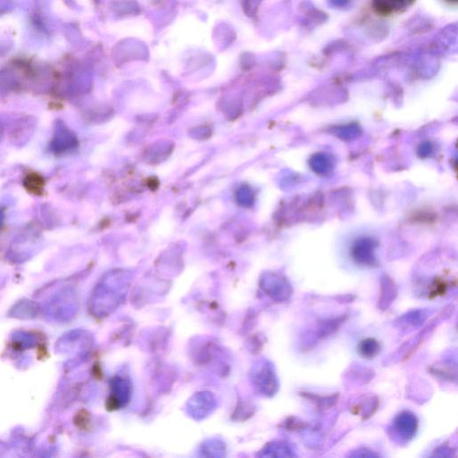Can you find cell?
Returning <instances> with one entry per match:
<instances>
[{
	"label": "cell",
	"instance_id": "obj_1",
	"mask_svg": "<svg viewBox=\"0 0 458 458\" xmlns=\"http://www.w3.org/2000/svg\"><path fill=\"white\" fill-rule=\"evenodd\" d=\"M251 379L257 392L264 397H273L279 391V382L276 371L273 363L267 360H261L253 365Z\"/></svg>",
	"mask_w": 458,
	"mask_h": 458
},
{
	"label": "cell",
	"instance_id": "obj_2",
	"mask_svg": "<svg viewBox=\"0 0 458 458\" xmlns=\"http://www.w3.org/2000/svg\"><path fill=\"white\" fill-rule=\"evenodd\" d=\"M78 146V138L72 130L61 119L56 122L54 134L50 141V150L56 155H62Z\"/></svg>",
	"mask_w": 458,
	"mask_h": 458
},
{
	"label": "cell",
	"instance_id": "obj_3",
	"mask_svg": "<svg viewBox=\"0 0 458 458\" xmlns=\"http://www.w3.org/2000/svg\"><path fill=\"white\" fill-rule=\"evenodd\" d=\"M261 288L266 295L277 303H285L290 299L293 293L292 286L284 277L271 275L262 279Z\"/></svg>",
	"mask_w": 458,
	"mask_h": 458
},
{
	"label": "cell",
	"instance_id": "obj_4",
	"mask_svg": "<svg viewBox=\"0 0 458 458\" xmlns=\"http://www.w3.org/2000/svg\"><path fill=\"white\" fill-rule=\"evenodd\" d=\"M418 424V419L415 413L404 411L396 416L393 421V435L400 442H409L417 433Z\"/></svg>",
	"mask_w": 458,
	"mask_h": 458
},
{
	"label": "cell",
	"instance_id": "obj_5",
	"mask_svg": "<svg viewBox=\"0 0 458 458\" xmlns=\"http://www.w3.org/2000/svg\"><path fill=\"white\" fill-rule=\"evenodd\" d=\"M214 407V400L209 393H198L189 401V413L196 419L205 417Z\"/></svg>",
	"mask_w": 458,
	"mask_h": 458
},
{
	"label": "cell",
	"instance_id": "obj_6",
	"mask_svg": "<svg viewBox=\"0 0 458 458\" xmlns=\"http://www.w3.org/2000/svg\"><path fill=\"white\" fill-rule=\"evenodd\" d=\"M398 290L392 279L385 276L381 279L380 297L377 307L380 311H387L397 298Z\"/></svg>",
	"mask_w": 458,
	"mask_h": 458
},
{
	"label": "cell",
	"instance_id": "obj_7",
	"mask_svg": "<svg viewBox=\"0 0 458 458\" xmlns=\"http://www.w3.org/2000/svg\"><path fill=\"white\" fill-rule=\"evenodd\" d=\"M415 0H372L375 10L383 16H391L406 10Z\"/></svg>",
	"mask_w": 458,
	"mask_h": 458
},
{
	"label": "cell",
	"instance_id": "obj_8",
	"mask_svg": "<svg viewBox=\"0 0 458 458\" xmlns=\"http://www.w3.org/2000/svg\"><path fill=\"white\" fill-rule=\"evenodd\" d=\"M429 317V311L428 310H413L406 313L398 318L397 324L402 329H411V328H417L424 324V322Z\"/></svg>",
	"mask_w": 458,
	"mask_h": 458
},
{
	"label": "cell",
	"instance_id": "obj_9",
	"mask_svg": "<svg viewBox=\"0 0 458 458\" xmlns=\"http://www.w3.org/2000/svg\"><path fill=\"white\" fill-rule=\"evenodd\" d=\"M261 457H293L295 456L294 450L288 442H277L268 443L260 454Z\"/></svg>",
	"mask_w": 458,
	"mask_h": 458
},
{
	"label": "cell",
	"instance_id": "obj_10",
	"mask_svg": "<svg viewBox=\"0 0 458 458\" xmlns=\"http://www.w3.org/2000/svg\"><path fill=\"white\" fill-rule=\"evenodd\" d=\"M299 395L301 397L311 401L320 410L329 409L330 407L335 406L338 403L339 397V393L332 396H320L310 392H300Z\"/></svg>",
	"mask_w": 458,
	"mask_h": 458
},
{
	"label": "cell",
	"instance_id": "obj_11",
	"mask_svg": "<svg viewBox=\"0 0 458 458\" xmlns=\"http://www.w3.org/2000/svg\"><path fill=\"white\" fill-rule=\"evenodd\" d=\"M345 319H347V316L345 315L341 316V317L328 319V320L321 321L317 329V338L321 341V339L329 338L330 336L333 335L334 333L338 332Z\"/></svg>",
	"mask_w": 458,
	"mask_h": 458
},
{
	"label": "cell",
	"instance_id": "obj_12",
	"mask_svg": "<svg viewBox=\"0 0 458 458\" xmlns=\"http://www.w3.org/2000/svg\"><path fill=\"white\" fill-rule=\"evenodd\" d=\"M357 350L363 358L371 360L380 353L381 345L376 339L368 338L359 343Z\"/></svg>",
	"mask_w": 458,
	"mask_h": 458
},
{
	"label": "cell",
	"instance_id": "obj_13",
	"mask_svg": "<svg viewBox=\"0 0 458 458\" xmlns=\"http://www.w3.org/2000/svg\"><path fill=\"white\" fill-rule=\"evenodd\" d=\"M379 407V400L376 397H371L360 404L358 413H361L363 420L371 418Z\"/></svg>",
	"mask_w": 458,
	"mask_h": 458
},
{
	"label": "cell",
	"instance_id": "obj_14",
	"mask_svg": "<svg viewBox=\"0 0 458 458\" xmlns=\"http://www.w3.org/2000/svg\"><path fill=\"white\" fill-rule=\"evenodd\" d=\"M308 426L309 424L295 416H290L284 422V428L288 431H300L306 429Z\"/></svg>",
	"mask_w": 458,
	"mask_h": 458
},
{
	"label": "cell",
	"instance_id": "obj_15",
	"mask_svg": "<svg viewBox=\"0 0 458 458\" xmlns=\"http://www.w3.org/2000/svg\"><path fill=\"white\" fill-rule=\"evenodd\" d=\"M350 457H379V455L374 453L371 450H369L367 448H360L358 450L354 451L353 453L350 455Z\"/></svg>",
	"mask_w": 458,
	"mask_h": 458
},
{
	"label": "cell",
	"instance_id": "obj_16",
	"mask_svg": "<svg viewBox=\"0 0 458 458\" xmlns=\"http://www.w3.org/2000/svg\"><path fill=\"white\" fill-rule=\"evenodd\" d=\"M453 450H452L451 448H449L448 447H440L439 448L437 449L435 452V456L438 457H452L453 455Z\"/></svg>",
	"mask_w": 458,
	"mask_h": 458
},
{
	"label": "cell",
	"instance_id": "obj_17",
	"mask_svg": "<svg viewBox=\"0 0 458 458\" xmlns=\"http://www.w3.org/2000/svg\"><path fill=\"white\" fill-rule=\"evenodd\" d=\"M4 218H5L4 211L0 209V225H2L3 220H4Z\"/></svg>",
	"mask_w": 458,
	"mask_h": 458
},
{
	"label": "cell",
	"instance_id": "obj_18",
	"mask_svg": "<svg viewBox=\"0 0 458 458\" xmlns=\"http://www.w3.org/2000/svg\"><path fill=\"white\" fill-rule=\"evenodd\" d=\"M2 135H3V127L1 123H0V141H1Z\"/></svg>",
	"mask_w": 458,
	"mask_h": 458
},
{
	"label": "cell",
	"instance_id": "obj_19",
	"mask_svg": "<svg viewBox=\"0 0 458 458\" xmlns=\"http://www.w3.org/2000/svg\"><path fill=\"white\" fill-rule=\"evenodd\" d=\"M446 1H448L449 3H457V0H446Z\"/></svg>",
	"mask_w": 458,
	"mask_h": 458
}]
</instances>
